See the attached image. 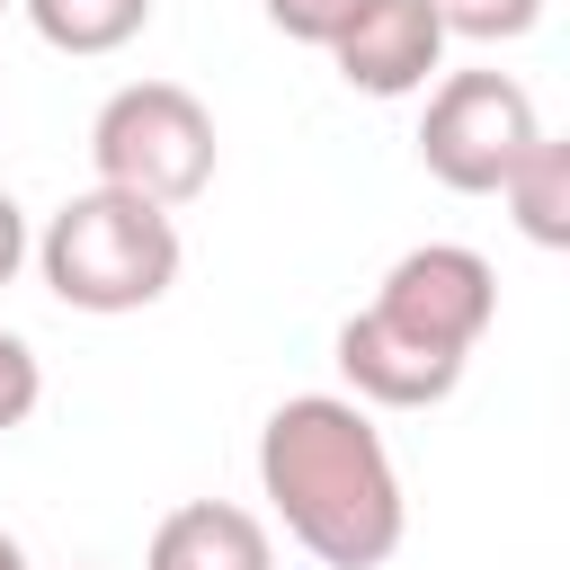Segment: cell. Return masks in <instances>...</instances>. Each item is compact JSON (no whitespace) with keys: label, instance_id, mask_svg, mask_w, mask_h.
I'll use <instances>...</instances> for the list:
<instances>
[{"label":"cell","instance_id":"6da1fadb","mask_svg":"<svg viewBox=\"0 0 570 570\" xmlns=\"http://www.w3.org/2000/svg\"><path fill=\"white\" fill-rule=\"evenodd\" d=\"M258 490L276 499L285 534L330 570H383L401 552L410 499L383 454V428L338 392H294L258 428Z\"/></svg>","mask_w":570,"mask_h":570},{"label":"cell","instance_id":"7a4b0ae2","mask_svg":"<svg viewBox=\"0 0 570 570\" xmlns=\"http://www.w3.org/2000/svg\"><path fill=\"white\" fill-rule=\"evenodd\" d=\"M36 267L71 312H142L178 285V223H169V205L89 187L45 223Z\"/></svg>","mask_w":570,"mask_h":570},{"label":"cell","instance_id":"3957f363","mask_svg":"<svg viewBox=\"0 0 570 570\" xmlns=\"http://www.w3.org/2000/svg\"><path fill=\"white\" fill-rule=\"evenodd\" d=\"M89 160H98V187H125L142 205H187L214 187V116L178 80H134L98 107Z\"/></svg>","mask_w":570,"mask_h":570},{"label":"cell","instance_id":"277c9868","mask_svg":"<svg viewBox=\"0 0 570 570\" xmlns=\"http://www.w3.org/2000/svg\"><path fill=\"white\" fill-rule=\"evenodd\" d=\"M534 134H543V116H534L525 80H508V71H454V80H436V98L419 116V160L454 196H499V178L517 169V151Z\"/></svg>","mask_w":570,"mask_h":570},{"label":"cell","instance_id":"5b68a950","mask_svg":"<svg viewBox=\"0 0 570 570\" xmlns=\"http://www.w3.org/2000/svg\"><path fill=\"white\" fill-rule=\"evenodd\" d=\"M365 312H374L383 330L436 347V356H472L481 330H490V312H499V276H490L481 249H463V240H428V249L392 258V276H383V294H374Z\"/></svg>","mask_w":570,"mask_h":570},{"label":"cell","instance_id":"8992f818","mask_svg":"<svg viewBox=\"0 0 570 570\" xmlns=\"http://www.w3.org/2000/svg\"><path fill=\"white\" fill-rule=\"evenodd\" d=\"M330 53H338V80H347V89H365V98H410V89H428V71H436V53H445V27H436L428 0H365V18H356Z\"/></svg>","mask_w":570,"mask_h":570},{"label":"cell","instance_id":"52a82bcc","mask_svg":"<svg viewBox=\"0 0 570 570\" xmlns=\"http://www.w3.org/2000/svg\"><path fill=\"white\" fill-rule=\"evenodd\" d=\"M338 374L374 410H428V401H445L463 383V356H436V347L383 330L374 312H356V321H338Z\"/></svg>","mask_w":570,"mask_h":570},{"label":"cell","instance_id":"ba28073f","mask_svg":"<svg viewBox=\"0 0 570 570\" xmlns=\"http://www.w3.org/2000/svg\"><path fill=\"white\" fill-rule=\"evenodd\" d=\"M142 570H276V543H267V525H258L249 508H232V499H187V508L160 517Z\"/></svg>","mask_w":570,"mask_h":570},{"label":"cell","instance_id":"9c48e42d","mask_svg":"<svg viewBox=\"0 0 570 570\" xmlns=\"http://www.w3.org/2000/svg\"><path fill=\"white\" fill-rule=\"evenodd\" d=\"M499 196H508V214H517L525 240L561 249V240H570V142L534 134V142L517 151V169L499 178Z\"/></svg>","mask_w":570,"mask_h":570},{"label":"cell","instance_id":"30bf717a","mask_svg":"<svg viewBox=\"0 0 570 570\" xmlns=\"http://www.w3.org/2000/svg\"><path fill=\"white\" fill-rule=\"evenodd\" d=\"M53 53H116L151 27V0H18Z\"/></svg>","mask_w":570,"mask_h":570},{"label":"cell","instance_id":"8fae6325","mask_svg":"<svg viewBox=\"0 0 570 570\" xmlns=\"http://www.w3.org/2000/svg\"><path fill=\"white\" fill-rule=\"evenodd\" d=\"M445 36H472V45H508V36H534L543 0H428Z\"/></svg>","mask_w":570,"mask_h":570},{"label":"cell","instance_id":"7c38bea8","mask_svg":"<svg viewBox=\"0 0 570 570\" xmlns=\"http://www.w3.org/2000/svg\"><path fill=\"white\" fill-rule=\"evenodd\" d=\"M365 18V0H267V27H285L294 45H338Z\"/></svg>","mask_w":570,"mask_h":570},{"label":"cell","instance_id":"4fadbf2b","mask_svg":"<svg viewBox=\"0 0 570 570\" xmlns=\"http://www.w3.org/2000/svg\"><path fill=\"white\" fill-rule=\"evenodd\" d=\"M36 392H45V374H36V347L0 330V428H27Z\"/></svg>","mask_w":570,"mask_h":570},{"label":"cell","instance_id":"5bb4252c","mask_svg":"<svg viewBox=\"0 0 570 570\" xmlns=\"http://www.w3.org/2000/svg\"><path fill=\"white\" fill-rule=\"evenodd\" d=\"M27 267V214H18V196L0 187V285Z\"/></svg>","mask_w":570,"mask_h":570},{"label":"cell","instance_id":"9a60e30c","mask_svg":"<svg viewBox=\"0 0 570 570\" xmlns=\"http://www.w3.org/2000/svg\"><path fill=\"white\" fill-rule=\"evenodd\" d=\"M0 570H27V552H18V534H0Z\"/></svg>","mask_w":570,"mask_h":570},{"label":"cell","instance_id":"2e32d148","mask_svg":"<svg viewBox=\"0 0 570 570\" xmlns=\"http://www.w3.org/2000/svg\"><path fill=\"white\" fill-rule=\"evenodd\" d=\"M0 9H9V0H0Z\"/></svg>","mask_w":570,"mask_h":570}]
</instances>
